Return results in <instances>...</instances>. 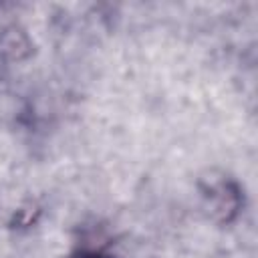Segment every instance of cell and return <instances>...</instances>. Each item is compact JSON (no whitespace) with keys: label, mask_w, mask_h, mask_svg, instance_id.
Listing matches in <instances>:
<instances>
[{"label":"cell","mask_w":258,"mask_h":258,"mask_svg":"<svg viewBox=\"0 0 258 258\" xmlns=\"http://www.w3.org/2000/svg\"><path fill=\"white\" fill-rule=\"evenodd\" d=\"M77 258H109V256H105V254H101V252H83V254H79Z\"/></svg>","instance_id":"1"}]
</instances>
